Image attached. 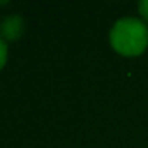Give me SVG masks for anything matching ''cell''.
I'll return each mask as SVG.
<instances>
[{
  "label": "cell",
  "mask_w": 148,
  "mask_h": 148,
  "mask_svg": "<svg viewBox=\"0 0 148 148\" xmlns=\"http://www.w3.org/2000/svg\"><path fill=\"white\" fill-rule=\"evenodd\" d=\"M110 45L120 56H139L148 47V25L138 18H122L110 30Z\"/></svg>",
  "instance_id": "1"
},
{
  "label": "cell",
  "mask_w": 148,
  "mask_h": 148,
  "mask_svg": "<svg viewBox=\"0 0 148 148\" xmlns=\"http://www.w3.org/2000/svg\"><path fill=\"white\" fill-rule=\"evenodd\" d=\"M23 33H25V19L19 14L5 16L0 21V38L5 44L19 40L23 37Z\"/></svg>",
  "instance_id": "2"
},
{
  "label": "cell",
  "mask_w": 148,
  "mask_h": 148,
  "mask_svg": "<svg viewBox=\"0 0 148 148\" xmlns=\"http://www.w3.org/2000/svg\"><path fill=\"white\" fill-rule=\"evenodd\" d=\"M7 63V44L0 38V70H2Z\"/></svg>",
  "instance_id": "3"
},
{
  "label": "cell",
  "mask_w": 148,
  "mask_h": 148,
  "mask_svg": "<svg viewBox=\"0 0 148 148\" xmlns=\"http://www.w3.org/2000/svg\"><path fill=\"white\" fill-rule=\"evenodd\" d=\"M138 11H139V14H141V19L148 25V0H143V2H139Z\"/></svg>",
  "instance_id": "4"
}]
</instances>
